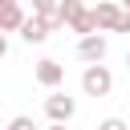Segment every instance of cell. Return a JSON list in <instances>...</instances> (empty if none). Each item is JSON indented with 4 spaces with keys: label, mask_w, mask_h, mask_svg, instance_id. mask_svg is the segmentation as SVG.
<instances>
[{
    "label": "cell",
    "mask_w": 130,
    "mask_h": 130,
    "mask_svg": "<svg viewBox=\"0 0 130 130\" xmlns=\"http://www.w3.org/2000/svg\"><path fill=\"white\" fill-rule=\"evenodd\" d=\"M69 28H73V32H81V37H93V32H98V24H93V12H89V8H81V12L69 20Z\"/></svg>",
    "instance_id": "obj_8"
},
{
    "label": "cell",
    "mask_w": 130,
    "mask_h": 130,
    "mask_svg": "<svg viewBox=\"0 0 130 130\" xmlns=\"http://www.w3.org/2000/svg\"><path fill=\"white\" fill-rule=\"evenodd\" d=\"M81 8H85L81 0H61V4H57V24H69V20H73Z\"/></svg>",
    "instance_id": "obj_9"
},
{
    "label": "cell",
    "mask_w": 130,
    "mask_h": 130,
    "mask_svg": "<svg viewBox=\"0 0 130 130\" xmlns=\"http://www.w3.org/2000/svg\"><path fill=\"white\" fill-rule=\"evenodd\" d=\"M114 32H130V16H126V12H122V20H118V28H114Z\"/></svg>",
    "instance_id": "obj_12"
},
{
    "label": "cell",
    "mask_w": 130,
    "mask_h": 130,
    "mask_svg": "<svg viewBox=\"0 0 130 130\" xmlns=\"http://www.w3.org/2000/svg\"><path fill=\"white\" fill-rule=\"evenodd\" d=\"M8 130H37V122H32L28 114H16V118L8 122Z\"/></svg>",
    "instance_id": "obj_10"
},
{
    "label": "cell",
    "mask_w": 130,
    "mask_h": 130,
    "mask_svg": "<svg viewBox=\"0 0 130 130\" xmlns=\"http://www.w3.org/2000/svg\"><path fill=\"white\" fill-rule=\"evenodd\" d=\"M49 130H69V126H49Z\"/></svg>",
    "instance_id": "obj_15"
},
{
    "label": "cell",
    "mask_w": 130,
    "mask_h": 130,
    "mask_svg": "<svg viewBox=\"0 0 130 130\" xmlns=\"http://www.w3.org/2000/svg\"><path fill=\"white\" fill-rule=\"evenodd\" d=\"M126 65H130V53H126Z\"/></svg>",
    "instance_id": "obj_16"
},
{
    "label": "cell",
    "mask_w": 130,
    "mask_h": 130,
    "mask_svg": "<svg viewBox=\"0 0 130 130\" xmlns=\"http://www.w3.org/2000/svg\"><path fill=\"white\" fill-rule=\"evenodd\" d=\"M4 53H8V37L0 32V61H4Z\"/></svg>",
    "instance_id": "obj_13"
},
{
    "label": "cell",
    "mask_w": 130,
    "mask_h": 130,
    "mask_svg": "<svg viewBox=\"0 0 130 130\" xmlns=\"http://www.w3.org/2000/svg\"><path fill=\"white\" fill-rule=\"evenodd\" d=\"M98 130H130V126H126L122 118H102V122H98Z\"/></svg>",
    "instance_id": "obj_11"
},
{
    "label": "cell",
    "mask_w": 130,
    "mask_h": 130,
    "mask_svg": "<svg viewBox=\"0 0 130 130\" xmlns=\"http://www.w3.org/2000/svg\"><path fill=\"white\" fill-rule=\"evenodd\" d=\"M49 24L45 20H37V16H24V24H20V41H28V45H45L49 41Z\"/></svg>",
    "instance_id": "obj_7"
},
{
    "label": "cell",
    "mask_w": 130,
    "mask_h": 130,
    "mask_svg": "<svg viewBox=\"0 0 130 130\" xmlns=\"http://www.w3.org/2000/svg\"><path fill=\"white\" fill-rule=\"evenodd\" d=\"M122 12H126V16H130V0H126V8H122Z\"/></svg>",
    "instance_id": "obj_14"
},
{
    "label": "cell",
    "mask_w": 130,
    "mask_h": 130,
    "mask_svg": "<svg viewBox=\"0 0 130 130\" xmlns=\"http://www.w3.org/2000/svg\"><path fill=\"white\" fill-rule=\"evenodd\" d=\"M24 24V8L16 0H0V32H20Z\"/></svg>",
    "instance_id": "obj_5"
},
{
    "label": "cell",
    "mask_w": 130,
    "mask_h": 130,
    "mask_svg": "<svg viewBox=\"0 0 130 130\" xmlns=\"http://www.w3.org/2000/svg\"><path fill=\"white\" fill-rule=\"evenodd\" d=\"M45 114L53 118V126H65L73 114H77V102L69 98V93H61V89H53L49 98H45Z\"/></svg>",
    "instance_id": "obj_2"
},
{
    "label": "cell",
    "mask_w": 130,
    "mask_h": 130,
    "mask_svg": "<svg viewBox=\"0 0 130 130\" xmlns=\"http://www.w3.org/2000/svg\"><path fill=\"white\" fill-rule=\"evenodd\" d=\"M89 12H93V24H98V28H110V32H114V28H118V20H122V8H118V4H110V0H102V4H98V8H89Z\"/></svg>",
    "instance_id": "obj_6"
},
{
    "label": "cell",
    "mask_w": 130,
    "mask_h": 130,
    "mask_svg": "<svg viewBox=\"0 0 130 130\" xmlns=\"http://www.w3.org/2000/svg\"><path fill=\"white\" fill-rule=\"evenodd\" d=\"M81 89H85L89 98H106V93L114 89V73H110L106 65H85V73H81Z\"/></svg>",
    "instance_id": "obj_1"
},
{
    "label": "cell",
    "mask_w": 130,
    "mask_h": 130,
    "mask_svg": "<svg viewBox=\"0 0 130 130\" xmlns=\"http://www.w3.org/2000/svg\"><path fill=\"white\" fill-rule=\"evenodd\" d=\"M106 49H110V45H106V37H102V32H93V37H81V41H77V57H81L85 65H102Z\"/></svg>",
    "instance_id": "obj_3"
},
{
    "label": "cell",
    "mask_w": 130,
    "mask_h": 130,
    "mask_svg": "<svg viewBox=\"0 0 130 130\" xmlns=\"http://www.w3.org/2000/svg\"><path fill=\"white\" fill-rule=\"evenodd\" d=\"M32 77H37L45 89H57V85L65 81V65H61V61H53V57H45V61H37Z\"/></svg>",
    "instance_id": "obj_4"
}]
</instances>
